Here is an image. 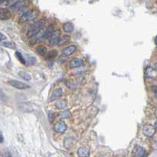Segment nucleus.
Listing matches in <instances>:
<instances>
[{"label":"nucleus","instance_id":"obj_1","mask_svg":"<svg viewBox=\"0 0 157 157\" xmlns=\"http://www.w3.org/2000/svg\"><path fill=\"white\" fill-rule=\"evenodd\" d=\"M44 23H45V21L44 19H41L40 21H38L37 22H36L34 25H32L31 27L28 28V32H27L28 37H33L34 35H37L39 32H40L42 28L44 27Z\"/></svg>","mask_w":157,"mask_h":157},{"label":"nucleus","instance_id":"obj_2","mask_svg":"<svg viewBox=\"0 0 157 157\" xmlns=\"http://www.w3.org/2000/svg\"><path fill=\"white\" fill-rule=\"evenodd\" d=\"M38 15L37 10H34V9H30V10H26L25 12L22 13L21 17H20V21L21 22H26L29 21L31 20H33Z\"/></svg>","mask_w":157,"mask_h":157},{"label":"nucleus","instance_id":"obj_3","mask_svg":"<svg viewBox=\"0 0 157 157\" xmlns=\"http://www.w3.org/2000/svg\"><path fill=\"white\" fill-rule=\"evenodd\" d=\"M29 5V0H18L10 6V11L15 12L20 9H24Z\"/></svg>","mask_w":157,"mask_h":157},{"label":"nucleus","instance_id":"obj_4","mask_svg":"<svg viewBox=\"0 0 157 157\" xmlns=\"http://www.w3.org/2000/svg\"><path fill=\"white\" fill-rule=\"evenodd\" d=\"M156 132V126H152L151 124H145L143 126V133L146 137L152 138Z\"/></svg>","mask_w":157,"mask_h":157},{"label":"nucleus","instance_id":"obj_5","mask_svg":"<svg viewBox=\"0 0 157 157\" xmlns=\"http://www.w3.org/2000/svg\"><path fill=\"white\" fill-rule=\"evenodd\" d=\"M133 157H146L147 152L143 147L140 145H137L133 150Z\"/></svg>","mask_w":157,"mask_h":157},{"label":"nucleus","instance_id":"obj_6","mask_svg":"<svg viewBox=\"0 0 157 157\" xmlns=\"http://www.w3.org/2000/svg\"><path fill=\"white\" fill-rule=\"evenodd\" d=\"M9 85L13 87H14L16 89L18 90H25L28 89L29 88V86L25 84L24 83H22V82H19V81H17V80H10L8 82Z\"/></svg>","mask_w":157,"mask_h":157},{"label":"nucleus","instance_id":"obj_7","mask_svg":"<svg viewBox=\"0 0 157 157\" xmlns=\"http://www.w3.org/2000/svg\"><path fill=\"white\" fill-rule=\"evenodd\" d=\"M60 34H61V32L59 30H57V31H55L53 34L51 35L50 39H49V42H50V44L51 46H55L58 44H59Z\"/></svg>","mask_w":157,"mask_h":157},{"label":"nucleus","instance_id":"obj_8","mask_svg":"<svg viewBox=\"0 0 157 157\" xmlns=\"http://www.w3.org/2000/svg\"><path fill=\"white\" fill-rule=\"evenodd\" d=\"M145 76L151 80L157 79V69L156 68L148 67L145 69Z\"/></svg>","mask_w":157,"mask_h":157},{"label":"nucleus","instance_id":"obj_9","mask_svg":"<svg viewBox=\"0 0 157 157\" xmlns=\"http://www.w3.org/2000/svg\"><path fill=\"white\" fill-rule=\"evenodd\" d=\"M54 129L56 131L57 133H59V134H63L67 130V125L66 124L65 122L63 121H59L54 126Z\"/></svg>","mask_w":157,"mask_h":157},{"label":"nucleus","instance_id":"obj_10","mask_svg":"<svg viewBox=\"0 0 157 157\" xmlns=\"http://www.w3.org/2000/svg\"><path fill=\"white\" fill-rule=\"evenodd\" d=\"M63 95V90L61 88H57L53 91V93L51 94L50 98H49V101L52 102V101H55L56 99L59 98L61 96Z\"/></svg>","mask_w":157,"mask_h":157},{"label":"nucleus","instance_id":"obj_11","mask_svg":"<svg viewBox=\"0 0 157 157\" xmlns=\"http://www.w3.org/2000/svg\"><path fill=\"white\" fill-rule=\"evenodd\" d=\"M90 154L89 148L87 147H81L77 150V156L78 157H88Z\"/></svg>","mask_w":157,"mask_h":157},{"label":"nucleus","instance_id":"obj_12","mask_svg":"<svg viewBox=\"0 0 157 157\" xmlns=\"http://www.w3.org/2000/svg\"><path fill=\"white\" fill-rule=\"evenodd\" d=\"M83 62H82V60L80 58H73L70 61H69V67L71 68H78L80 66H82Z\"/></svg>","mask_w":157,"mask_h":157},{"label":"nucleus","instance_id":"obj_13","mask_svg":"<svg viewBox=\"0 0 157 157\" xmlns=\"http://www.w3.org/2000/svg\"><path fill=\"white\" fill-rule=\"evenodd\" d=\"M76 49H77V47L74 45H71V46H69L66 47V48H64L63 49V54H64L65 56H70L71 54H73V53L75 52Z\"/></svg>","mask_w":157,"mask_h":157},{"label":"nucleus","instance_id":"obj_14","mask_svg":"<svg viewBox=\"0 0 157 157\" xmlns=\"http://www.w3.org/2000/svg\"><path fill=\"white\" fill-rule=\"evenodd\" d=\"M11 16L10 11L6 8H1L0 9V18L1 20H7Z\"/></svg>","mask_w":157,"mask_h":157},{"label":"nucleus","instance_id":"obj_15","mask_svg":"<svg viewBox=\"0 0 157 157\" xmlns=\"http://www.w3.org/2000/svg\"><path fill=\"white\" fill-rule=\"evenodd\" d=\"M54 32H55V29H54V27L52 25H51L49 26L48 28L44 31V35H43V37L42 39H47L48 38H50L51 36V35L53 34Z\"/></svg>","mask_w":157,"mask_h":157},{"label":"nucleus","instance_id":"obj_16","mask_svg":"<svg viewBox=\"0 0 157 157\" xmlns=\"http://www.w3.org/2000/svg\"><path fill=\"white\" fill-rule=\"evenodd\" d=\"M55 108H57L58 109H63V108H65L67 105V102L64 99H62V100H58L55 102Z\"/></svg>","mask_w":157,"mask_h":157},{"label":"nucleus","instance_id":"obj_17","mask_svg":"<svg viewBox=\"0 0 157 157\" xmlns=\"http://www.w3.org/2000/svg\"><path fill=\"white\" fill-rule=\"evenodd\" d=\"M57 55H58L57 50L53 49V50H51L50 52L47 53V54L45 55V57H46V59L48 60V61H51V60H53V59L57 57Z\"/></svg>","mask_w":157,"mask_h":157},{"label":"nucleus","instance_id":"obj_18","mask_svg":"<svg viewBox=\"0 0 157 157\" xmlns=\"http://www.w3.org/2000/svg\"><path fill=\"white\" fill-rule=\"evenodd\" d=\"M73 28H74V27H73L72 23H70V22H67L63 25V30L65 32H67V33L73 31Z\"/></svg>","mask_w":157,"mask_h":157},{"label":"nucleus","instance_id":"obj_19","mask_svg":"<svg viewBox=\"0 0 157 157\" xmlns=\"http://www.w3.org/2000/svg\"><path fill=\"white\" fill-rule=\"evenodd\" d=\"M19 76L21 78H22L23 80H26V81H29V80H32V76L28 74V72H26V71H21L18 72Z\"/></svg>","mask_w":157,"mask_h":157},{"label":"nucleus","instance_id":"obj_20","mask_svg":"<svg viewBox=\"0 0 157 157\" xmlns=\"http://www.w3.org/2000/svg\"><path fill=\"white\" fill-rule=\"evenodd\" d=\"M2 45L6 48L16 49V44L13 42H11V41H5L4 43H2Z\"/></svg>","mask_w":157,"mask_h":157},{"label":"nucleus","instance_id":"obj_21","mask_svg":"<svg viewBox=\"0 0 157 157\" xmlns=\"http://www.w3.org/2000/svg\"><path fill=\"white\" fill-rule=\"evenodd\" d=\"M36 52L39 55L44 56L47 53V48L44 46H39L36 48Z\"/></svg>","mask_w":157,"mask_h":157},{"label":"nucleus","instance_id":"obj_22","mask_svg":"<svg viewBox=\"0 0 157 157\" xmlns=\"http://www.w3.org/2000/svg\"><path fill=\"white\" fill-rule=\"evenodd\" d=\"M60 119H68L71 116V114L69 112V110H65V111L61 112L59 115Z\"/></svg>","mask_w":157,"mask_h":157},{"label":"nucleus","instance_id":"obj_23","mask_svg":"<svg viewBox=\"0 0 157 157\" xmlns=\"http://www.w3.org/2000/svg\"><path fill=\"white\" fill-rule=\"evenodd\" d=\"M69 40V35H63L62 38H60V41H59V45H63V44H65Z\"/></svg>","mask_w":157,"mask_h":157},{"label":"nucleus","instance_id":"obj_24","mask_svg":"<svg viewBox=\"0 0 157 157\" xmlns=\"http://www.w3.org/2000/svg\"><path fill=\"white\" fill-rule=\"evenodd\" d=\"M16 57H17V58L18 59L19 61H21L22 64H24V65H25V63H26L25 58H24V57H23V55H22L20 52H16Z\"/></svg>","mask_w":157,"mask_h":157},{"label":"nucleus","instance_id":"obj_25","mask_svg":"<svg viewBox=\"0 0 157 157\" xmlns=\"http://www.w3.org/2000/svg\"><path fill=\"white\" fill-rule=\"evenodd\" d=\"M152 91L155 94V95L157 97V86H152Z\"/></svg>","mask_w":157,"mask_h":157},{"label":"nucleus","instance_id":"obj_26","mask_svg":"<svg viewBox=\"0 0 157 157\" xmlns=\"http://www.w3.org/2000/svg\"><path fill=\"white\" fill-rule=\"evenodd\" d=\"M3 39H6V37L3 33H1V42H3Z\"/></svg>","mask_w":157,"mask_h":157},{"label":"nucleus","instance_id":"obj_27","mask_svg":"<svg viewBox=\"0 0 157 157\" xmlns=\"http://www.w3.org/2000/svg\"><path fill=\"white\" fill-rule=\"evenodd\" d=\"M0 138H1V143H3V134H1V136H0Z\"/></svg>","mask_w":157,"mask_h":157},{"label":"nucleus","instance_id":"obj_28","mask_svg":"<svg viewBox=\"0 0 157 157\" xmlns=\"http://www.w3.org/2000/svg\"><path fill=\"white\" fill-rule=\"evenodd\" d=\"M6 157H12L11 154L9 153V152H7V154H6Z\"/></svg>","mask_w":157,"mask_h":157},{"label":"nucleus","instance_id":"obj_29","mask_svg":"<svg viewBox=\"0 0 157 157\" xmlns=\"http://www.w3.org/2000/svg\"><path fill=\"white\" fill-rule=\"evenodd\" d=\"M155 116L157 119V108H156V110H155Z\"/></svg>","mask_w":157,"mask_h":157},{"label":"nucleus","instance_id":"obj_30","mask_svg":"<svg viewBox=\"0 0 157 157\" xmlns=\"http://www.w3.org/2000/svg\"><path fill=\"white\" fill-rule=\"evenodd\" d=\"M155 43H156V44L157 45V35L156 36V38H155Z\"/></svg>","mask_w":157,"mask_h":157},{"label":"nucleus","instance_id":"obj_31","mask_svg":"<svg viewBox=\"0 0 157 157\" xmlns=\"http://www.w3.org/2000/svg\"><path fill=\"white\" fill-rule=\"evenodd\" d=\"M155 68L157 69V62H156V63H155Z\"/></svg>","mask_w":157,"mask_h":157},{"label":"nucleus","instance_id":"obj_32","mask_svg":"<svg viewBox=\"0 0 157 157\" xmlns=\"http://www.w3.org/2000/svg\"><path fill=\"white\" fill-rule=\"evenodd\" d=\"M155 126H156V130H157V122L156 123V124H155Z\"/></svg>","mask_w":157,"mask_h":157}]
</instances>
